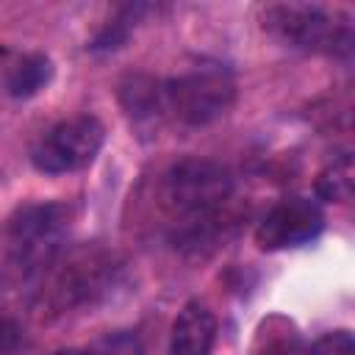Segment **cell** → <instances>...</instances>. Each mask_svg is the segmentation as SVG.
I'll return each instance as SVG.
<instances>
[{"mask_svg": "<svg viewBox=\"0 0 355 355\" xmlns=\"http://www.w3.org/2000/svg\"><path fill=\"white\" fill-rule=\"evenodd\" d=\"M119 272L122 263L116 252L100 244H80L50 261L44 269V283L36 294V308L47 319L92 308L111 291Z\"/></svg>", "mask_w": 355, "mask_h": 355, "instance_id": "obj_1", "label": "cell"}, {"mask_svg": "<svg viewBox=\"0 0 355 355\" xmlns=\"http://www.w3.org/2000/svg\"><path fill=\"white\" fill-rule=\"evenodd\" d=\"M69 225L61 202H31L17 208L0 227V286L25 283L44 272L58 255V241Z\"/></svg>", "mask_w": 355, "mask_h": 355, "instance_id": "obj_2", "label": "cell"}, {"mask_svg": "<svg viewBox=\"0 0 355 355\" xmlns=\"http://www.w3.org/2000/svg\"><path fill=\"white\" fill-rule=\"evenodd\" d=\"M236 100V78L222 64H200L164 80L166 111L191 128L225 116Z\"/></svg>", "mask_w": 355, "mask_h": 355, "instance_id": "obj_3", "label": "cell"}, {"mask_svg": "<svg viewBox=\"0 0 355 355\" xmlns=\"http://www.w3.org/2000/svg\"><path fill=\"white\" fill-rule=\"evenodd\" d=\"M230 194V172L208 158H183L172 164L161 183V200L175 216V222L222 211Z\"/></svg>", "mask_w": 355, "mask_h": 355, "instance_id": "obj_4", "label": "cell"}, {"mask_svg": "<svg viewBox=\"0 0 355 355\" xmlns=\"http://www.w3.org/2000/svg\"><path fill=\"white\" fill-rule=\"evenodd\" d=\"M263 28L283 44L305 53L349 50V19L338 11L308 3H277L263 8Z\"/></svg>", "mask_w": 355, "mask_h": 355, "instance_id": "obj_5", "label": "cell"}, {"mask_svg": "<svg viewBox=\"0 0 355 355\" xmlns=\"http://www.w3.org/2000/svg\"><path fill=\"white\" fill-rule=\"evenodd\" d=\"M105 130L94 116H72L53 125L31 150V161L44 175H64L89 166L100 147Z\"/></svg>", "mask_w": 355, "mask_h": 355, "instance_id": "obj_6", "label": "cell"}, {"mask_svg": "<svg viewBox=\"0 0 355 355\" xmlns=\"http://www.w3.org/2000/svg\"><path fill=\"white\" fill-rule=\"evenodd\" d=\"M324 230V214L311 197H286L275 202L255 227L261 250H291L313 241Z\"/></svg>", "mask_w": 355, "mask_h": 355, "instance_id": "obj_7", "label": "cell"}, {"mask_svg": "<svg viewBox=\"0 0 355 355\" xmlns=\"http://www.w3.org/2000/svg\"><path fill=\"white\" fill-rule=\"evenodd\" d=\"M216 333H219V322L214 311L205 302L191 300L178 311L172 322L169 355H211L216 344Z\"/></svg>", "mask_w": 355, "mask_h": 355, "instance_id": "obj_8", "label": "cell"}, {"mask_svg": "<svg viewBox=\"0 0 355 355\" xmlns=\"http://www.w3.org/2000/svg\"><path fill=\"white\" fill-rule=\"evenodd\" d=\"M119 105L133 122H147L166 111L164 103V80L147 72H130L119 83Z\"/></svg>", "mask_w": 355, "mask_h": 355, "instance_id": "obj_9", "label": "cell"}, {"mask_svg": "<svg viewBox=\"0 0 355 355\" xmlns=\"http://www.w3.org/2000/svg\"><path fill=\"white\" fill-rule=\"evenodd\" d=\"M53 80V61L44 53H25L19 55L6 72V92L17 100L39 94Z\"/></svg>", "mask_w": 355, "mask_h": 355, "instance_id": "obj_10", "label": "cell"}, {"mask_svg": "<svg viewBox=\"0 0 355 355\" xmlns=\"http://www.w3.org/2000/svg\"><path fill=\"white\" fill-rule=\"evenodd\" d=\"M352 186H355V169L349 153L333 158L316 178V194L327 202H347L352 197Z\"/></svg>", "mask_w": 355, "mask_h": 355, "instance_id": "obj_11", "label": "cell"}, {"mask_svg": "<svg viewBox=\"0 0 355 355\" xmlns=\"http://www.w3.org/2000/svg\"><path fill=\"white\" fill-rule=\"evenodd\" d=\"M147 11V6H125L119 8V14L114 19H108V25H103V31L92 39V50H116L125 44L130 28L139 22V17Z\"/></svg>", "mask_w": 355, "mask_h": 355, "instance_id": "obj_12", "label": "cell"}, {"mask_svg": "<svg viewBox=\"0 0 355 355\" xmlns=\"http://www.w3.org/2000/svg\"><path fill=\"white\" fill-rule=\"evenodd\" d=\"M255 355H308V341L288 324H283L280 330H272V324H266L258 336Z\"/></svg>", "mask_w": 355, "mask_h": 355, "instance_id": "obj_13", "label": "cell"}, {"mask_svg": "<svg viewBox=\"0 0 355 355\" xmlns=\"http://www.w3.org/2000/svg\"><path fill=\"white\" fill-rule=\"evenodd\" d=\"M308 355H355V341L349 330H330L308 344Z\"/></svg>", "mask_w": 355, "mask_h": 355, "instance_id": "obj_14", "label": "cell"}, {"mask_svg": "<svg viewBox=\"0 0 355 355\" xmlns=\"http://www.w3.org/2000/svg\"><path fill=\"white\" fill-rule=\"evenodd\" d=\"M94 355H141V344L130 333H111L92 347Z\"/></svg>", "mask_w": 355, "mask_h": 355, "instance_id": "obj_15", "label": "cell"}, {"mask_svg": "<svg viewBox=\"0 0 355 355\" xmlns=\"http://www.w3.org/2000/svg\"><path fill=\"white\" fill-rule=\"evenodd\" d=\"M19 344H22V327H19V322L11 313L0 311V355H14L19 349Z\"/></svg>", "mask_w": 355, "mask_h": 355, "instance_id": "obj_16", "label": "cell"}, {"mask_svg": "<svg viewBox=\"0 0 355 355\" xmlns=\"http://www.w3.org/2000/svg\"><path fill=\"white\" fill-rule=\"evenodd\" d=\"M50 355H94L92 347H58Z\"/></svg>", "mask_w": 355, "mask_h": 355, "instance_id": "obj_17", "label": "cell"}]
</instances>
